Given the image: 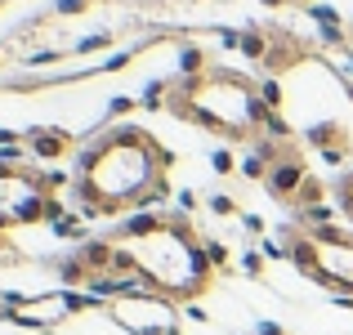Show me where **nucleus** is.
<instances>
[{
	"label": "nucleus",
	"instance_id": "6",
	"mask_svg": "<svg viewBox=\"0 0 353 335\" xmlns=\"http://www.w3.org/2000/svg\"><path fill=\"white\" fill-rule=\"evenodd\" d=\"M179 309L183 304L165 300V295H157V291H143V286L121 291L103 304L108 322H117L125 335H179L183 331Z\"/></svg>",
	"mask_w": 353,
	"mask_h": 335
},
{
	"label": "nucleus",
	"instance_id": "11",
	"mask_svg": "<svg viewBox=\"0 0 353 335\" xmlns=\"http://www.w3.org/2000/svg\"><path fill=\"white\" fill-rule=\"evenodd\" d=\"M300 5H304V0H300Z\"/></svg>",
	"mask_w": 353,
	"mask_h": 335
},
{
	"label": "nucleus",
	"instance_id": "4",
	"mask_svg": "<svg viewBox=\"0 0 353 335\" xmlns=\"http://www.w3.org/2000/svg\"><path fill=\"white\" fill-rule=\"evenodd\" d=\"M286 255L313 286L353 304V228L300 223L286 232Z\"/></svg>",
	"mask_w": 353,
	"mask_h": 335
},
{
	"label": "nucleus",
	"instance_id": "12",
	"mask_svg": "<svg viewBox=\"0 0 353 335\" xmlns=\"http://www.w3.org/2000/svg\"><path fill=\"white\" fill-rule=\"evenodd\" d=\"M179 335H183V331H179Z\"/></svg>",
	"mask_w": 353,
	"mask_h": 335
},
{
	"label": "nucleus",
	"instance_id": "8",
	"mask_svg": "<svg viewBox=\"0 0 353 335\" xmlns=\"http://www.w3.org/2000/svg\"><path fill=\"white\" fill-rule=\"evenodd\" d=\"M336 206H340V215H345L349 228H353V170L340 174V183H336Z\"/></svg>",
	"mask_w": 353,
	"mask_h": 335
},
{
	"label": "nucleus",
	"instance_id": "2",
	"mask_svg": "<svg viewBox=\"0 0 353 335\" xmlns=\"http://www.w3.org/2000/svg\"><path fill=\"white\" fill-rule=\"evenodd\" d=\"M112 273L125 286H143L174 304H192L210 295L219 277L215 246L192 228L179 210H143L112 232Z\"/></svg>",
	"mask_w": 353,
	"mask_h": 335
},
{
	"label": "nucleus",
	"instance_id": "7",
	"mask_svg": "<svg viewBox=\"0 0 353 335\" xmlns=\"http://www.w3.org/2000/svg\"><path fill=\"white\" fill-rule=\"evenodd\" d=\"M94 304L90 291H68V286H54L45 295H32V300H9L0 304V318L14 322V327L27 331H59L63 322H72L77 313H85Z\"/></svg>",
	"mask_w": 353,
	"mask_h": 335
},
{
	"label": "nucleus",
	"instance_id": "10",
	"mask_svg": "<svg viewBox=\"0 0 353 335\" xmlns=\"http://www.w3.org/2000/svg\"><path fill=\"white\" fill-rule=\"evenodd\" d=\"M349 59H353V54H349Z\"/></svg>",
	"mask_w": 353,
	"mask_h": 335
},
{
	"label": "nucleus",
	"instance_id": "5",
	"mask_svg": "<svg viewBox=\"0 0 353 335\" xmlns=\"http://www.w3.org/2000/svg\"><path fill=\"white\" fill-rule=\"evenodd\" d=\"M63 215L59 179L41 165L18 156H0V232L5 228H36Z\"/></svg>",
	"mask_w": 353,
	"mask_h": 335
},
{
	"label": "nucleus",
	"instance_id": "3",
	"mask_svg": "<svg viewBox=\"0 0 353 335\" xmlns=\"http://www.w3.org/2000/svg\"><path fill=\"white\" fill-rule=\"evenodd\" d=\"M161 108L183 125H197L224 143H273L286 139L291 125L282 112L268 103L264 81L246 77L237 68H215V63H192L183 77H174L161 90Z\"/></svg>",
	"mask_w": 353,
	"mask_h": 335
},
{
	"label": "nucleus",
	"instance_id": "9",
	"mask_svg": "<svg viewBox=\"0 0 353 335\" xmlns=\"http://www.w3.org/2000/svg\"><path fill=\"white\" fill-rule=\"evenodd\" d=\"M255 335H286V331H282V327H259Z\"/></svg>",
	"mask_w": 353,
	"mask_h": 335
},
{
	"label": "nucleus",
	"instance_id": "1",
	"mask_svg": "<svg viewBox=\"0 0 353 335\" xmlns=\"http://www.w3.org/2000/svg\"><path fill=\"white\" fill-rule=\"evenodd\" d=\"M174 152L143 125H108L77 156L72 192L81 215L90 219H130L152 210L170 192Z\"/></svg>",
	"mask_w": 353,
	"mask_h": 335
}]
</instances>
